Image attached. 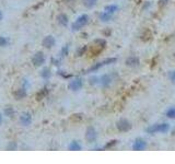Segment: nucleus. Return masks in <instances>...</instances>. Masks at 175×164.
Segmentation results:
<instances>
[{
	"label": "nucleus",
	"mask_w": 175,
	"mask_h": 164,
	"mask_svg": "<svg viewBox=\"0 0 175 164\" xmlns=\"http://www.w3.org/2000/svg\"><path fill=\"white\" fill-rule=\"evenodd\" d=\"M97 80H99V79H97V77H93V78L90 79V83H91V84H95L97 82Z\"/></svg>",
	"instance_id": "obj_30"
},
{
	"label": "nucleus",
	"mask_w": 175,
	"mask_h": 164,
	"mask_svg": "<svg viewBox=\"0 0 175 164\" xmlns=\"http://www.w3.org/2000/svg\"><path fill=\"white\" fill-rule=\"evenodd\" d=\"M118 10V6L117 4H110V6H106L105 7V12H108V13H111V15H113L114 12H116V11Z\"/></svg>",
	"instance_id": "obj_17"
},
{
	"label": "nucleus",
	"mask_w": 175,
	"mask_h": 164,
	"mask_svg": "<svg viewBox=\"0 0 175 164\" xmlns=\"http://www.w3.org/2000/svg\"><path fill=\"white\" fill-rule=\"evenodd\" d=\"M168 2V0H160V6H164Z\"/></svg>",
	"instance_id": "obj_32"
},
{
	"label": "nucleus",
	"mask_w": 175,
	"mask_h": 164,
	"mask_svg": "<svg viewBox=\"0 0 175 164\" xmlns=\"http://www.w3.org/2000/svg\"><path fill=\"white\" fill-rule=\"evenodd\" d=\"M8 44V41L4 37H2V36H0V46L1 47H4V46H6Z\"/></svg>",
	"instance_id": "obj_28"
},
{
	"label": "nucleus",
	"mask_w": 175,
	"mask_h": 164,
	"mask_svg": "<svg viewBox=\"0 0 175 164\" xmlns=\"http://www.w3.org/2000/svg\"><path fill=\"white\" fill-rule=\"evenodd\" d=\"M97 0H83V4L86 6V8H92L97 4Z\"/></svg>",
	"instance_id": "obj_20"
},
{
	"label": "nucleus",
	"mask_w": 175,
	"mask_h": 164,
	"mask_svg": "<svg viewBox=\"0 0 175 164\" xmlns=\"http://www.w3.org/2000/svg\"><path fill=\"white\" fill-rule=\"evenodd\" d=\"M69 149L71 151H79V150H81V147H80V144L77 141H72L70 143V146H69Z\"/></svg>",
	"instance_id": "obj_19"
},
{
	"label": "nucleus",
	"mask_w": 175,
	"mask_h": 164,
	"mask_svg": "<svg viewBox=\"0 0 175 164\" xmlns=\"http://www.w3.org/2000/svg\"><path fill=\"white\" fill-rule=\"evenodd\" d=\"M47 94H48V89H43V90H41L38 93H37V95H36V100L37 101H41V100H43L44 97H47Z\"/></svg>",
	"instance_id": "obj_16"
},
{
	"label": "nucleus",
	"mask_w": 175,
	"mask_h": 164,
	"mask_svg": "<svg viewBox=\"0 0 175 164\" xmlns=\"http://www.w3.org/2000/svg\"><path fill=\"white\" fill-rule=\"evenodd\" d=\"M174 58H175V52H174Z\"/></svg>",
	"instance_id": "obj_35"
},
{
	"label": "nucleus",
	"mask_w": 175,
	"mask_h": 164,
	"mask_svg": "<svg viewBox=\"0 0 175 164\" xmlns=\"http://www.w3.org/2000/svg\"><path fill=\"white\" fill-rule=\"evenodd\" d=\"M165 114H166V116H168V118L174 119L175 118V107H171V108H168Z\"/></svg>",
	"instance_id": "obj_21"
},
{
	"label": "nucleus",
	"mask_w": 175,
	"mask_h": 164,
	"mask_svg": "<svg viewBox=\"0 0 175 164\" xmlns=\"http://www.w3.org/2000/svg\"><path fill=\"white\" fill-rule=\"evenodd\" d=\"M82 119V115L81 114H73L71 116V120L73 121H79V120H81Z\"/></svg>",
	"instance_id": "obj_23"
},
{
	"label": "nucleus",
	"mask_w": 175,
	"mask_h": 164,
	"mask_svg": "<svg viewBox=\"0 0 175 164\" xmlns=\"http://www.w3.org/2000/svg\"><path fill=\"white\" fill-rule=\"evenodd\" d=\"M168 78L172 82H175V70H172V71L168 72Z\"/></svg>",
	"instance_id": "obj_26"
},
{
	"label": "nucleus",
	"mask_w": 175,
	"mask_h": 164,
	"mask_svg": "<svg viewBox=\"0 0 175 164\" xmlns=\"http://www.w3.org/2000/svg\"><path fill=\"white\" fill-rule=\"evenodd\" d=\"M100 19L102 20V21H104V22H107V21H110L112 19V15L111 13H108V12H102L100 15Z\"/></svg>",
	"instance_id": "obj_18"
},
{
	"label": "nucleus",
	"mask_w": 175,
	"mask_h": 164,
	"mask_svg": "<svg viewBox=\"0 0 175 164\" xmlns=\"http://www.w3.org/2000/svg\"><path fill=\"white\" fill-rule=\"evenodd\" d=\"M147 148V142L143 139H137L132 144V150L135 151H142Z\"/></svg>",
	"instance_id": "obj_9"
},
{
	"label": "nucleus",
	"mask_w": 175,
	"mask_h": 164,
	"mask_svg": "<svg viewBox=\"0 0 175 164\" xmlns=\"http://www.w3.org/2000/svg\"><path fill=\"white\" fill-rule=\"evenodd\" d=\"M7 149L10 150V151H13V150H15V149H17V143H15V142H10L9 144H8Z\"/></svg>",
	"instance_id": "obj_25"
},
{
	"label": "nucleus",
	"mask_w": 175,
	"mask_h": 164,
	"mask_svg": "<svg viewBox=\"0 0 175 164\" xmlns=\"http://www.w3.org/2000/svg\"><path fill=\"white\" fill-rule=\"evenodd\" d=\"M68 49H69L68 45H66V46L62 47V49H61V56H62V57H64V56H66V55L68 54Z\"/></svg>",
	"instance_id": "obj_27"
},
{
	"label": "nucleus",
	"mask_w": 175,
	"mask_h": 164,
	"mask_svg": "<svg viewBox=\"0 0 175 164\" xmlns=\"http://www.w3.org/2000/svg\"><path fill=\"white\" fill-rule=\"evenodd\" d=\"M1 20H2V12L0 11V21H1Z\"/></svg>",
	"instance_id": "obj_33"
},
{
	"label": "nucleus",
	"mask_w": 175,
	"mask_h": 164,
	"mask_svg": "<svg viewBox=\"0 0 175 164\" xmlns=\"http://www.w3.org/2000/svg\"><path fill=\"white\" fill-rule=\"evenodd\" d=\"M20 121H21L22 125L24 126L30 125V123L32 121V116H31L30 113H23L21 115V117H20Z\"/></svg>",
	"instance_id": "obj_11"
},
{
	"label": "nucleus",
	"mask_w": 175,
	"mask_h": 164,
	"mask_svg": "<svg viewBox=\"0 0 175 164\" xmlns=\"http://www.w3.org/2000/svg\"><path fill=\"white\" fill-rule=\"evenodd\" d=\"M4 113H6V115H7V116H9V117H12V115H13L15 111H13L11 107H7V108L4 110Z\"/></svg>",
	"instance_id": "obj_24"
},
{
	"label": "nucleus",
	"mask_w": 175,
	"mask_h": 164,
	"mask_svg": "<svg viewBox=\"0 0 175 164\" xmlns=\"http://www.w3.org/2000/svg\"><path fill=\"white\" fill-rule=\"evenodd\" d=\"M117 129L119 131L122 132H126V131H129L130 129H131V123L128 120V119H126V118H122V119H119L117 121Z\"/></svg>",
	"instance_id": "obj_4"
},
{
	"label": "nucleus",
	"mask_w": 175,
	"mask_h": 164,
	"mask_svg": "<svg viewBox=\"0 0 175 164\" xmlns=\"http://www.w3.org/2000/svg\"><path fill=\"white\" fill-rule=\"evenodd\" d=\"M55 45V38H54L53 36H46L45 38L43 39V46L45 48H50V47H53Z\"/></svg>",
	"instance_id": "obj_12"
},
{
	"label": "nucleus",
	"mask_w": 175,
	"mask_h": 164,
	"mask_svg": "<svg viewBox=\"0 0 175 164\" xmlns=\"http://www.w3.org/2000/svg\"><path fill=\"white\" fill-rule=\"evenodd\" d=\"M13 95L15 97L17 100H21V99H23V97H26V92H25L24 89H19V90H17L15 93H13Z\"/></svg>",
	"instance_id": "obj_15"
},
{
	"label": "nucleus",
	"mask_w": 175,
	"mask_h": 164,
	"mask_svg": "<svg viewBox=\"0 0 175 164\" xmlns=\"http://www.w3.org/2000/svg\"><path fill=\"white\" fill-rule=\"evenodd\" d=\"M1 121H2V117H1V115H0V124H1Z\"/></svg>",
	"instance_id": "obj_34"
},
{
	"label": "nucleus",
	"mask_w": 175,
	"mask_h": 164,
	"mask_svg": "<svg viewBox=\"0 0 175 164\" xmlns=\"http://www.w3.org/2000/svg\"><path fill=\"white\" fill-rule=\"evenodd\" d=\"M57 20H58V23L60 25H62V26H66V25L68 24V17L66 15H64V13L58 15Z\"/></svg>",
	"instance_id": "obj_14"
},
{
	"label": "nucleus",
	"mask_w": 175,
	"mask_h": 164,
	"mask_svg": "<svg viewBox=\"0 0 175 164\" xmlns=\"http://www.w3.org/2000/svg\"><path fill=\"white\" fill-rule=\"evenodd\" d=\"M97 138V131H95V129L93 128V127H89V128L86 129V139L88 140V142L92 143L94 142Z\"/></svg>",
	"instance_id": "obj_7"
},
{
	"label": "nucleus",
	"mask_w": 175,
	"mask_h": 164,
	"mask_svg": "<svg viewBox=\"0 0 175 164\" xmlns=\"http://www.w3.org/2000/svg\"><path fill=\"white\" fill-rule=\"evenodd\" d=\"M168 130H170V125L165 124V123H163V124H155V125H152L149 128H147V132H149L151 135L157 134V132L163 134V132H166Z\"/></svg>",
	"instance_id": "obj_2"
},
{
	"label": "nucleus",
	"mask_w": 175,
	"mask_h": 164,
	"mask_svg": "<svg viewBox=\"0 0 175 164\" xmlns=\"http://www.w3.org/2000/svg\"><path fill=\"white\" fill-rule=\"evenodd\" d=\"M115 61H116V58H107V59H105V60L101 61V62H99V64L92 66V67L89 69V72H92V71H95V70H99L100 68H102L103 66H105V65L113 64V62H115Z\"/></svg>",
	"instance_id": "obj_6"
},
{
	"label": "nucleus",
	"mask_w": 175,
	"mask_h": 164,
	"mask_svg": "<svg viewBox=\"0 0 175 164\" xmlns=\"http://www.w3.org/2000/svg\"><path fill=\"white\" fill-rule=\"evenodd\" d=\"M41 75L43 77V78L47 79V78H49V75H50V70L48 69V68H45L43 71H42V73H41Z\"/></svg>",
	"instance_id": "obj_22"
},
{
	"label": "nucleus",
	"mask_w": 175,
	"mask_h": 164,
	"mask_svg": "<svg viewBox=\"0 0 175 164\" xmlns=\"http://www.w3.org/2000/svg\"><path fill=\"white\" fill-rule=\"evenodd\" d=\"M32 62L35 67H41V66H43L44 62H45V56H44V54L42 53V52L36 53L32 58Z\"/></svg>",
	"instance_id": "obj_5"
},
{
	"label": "nucleus",
	"mask_w": 175,
	"mask_h": 164,
	"mask_svg": "<svg viewBox=\"0 0 175 164\" xmlns=\"http://www.w3.org/2000/svg\"><path fill=\"white\" fill-rule=\"evenodd\" d=\"M139 62L140 60L137 56H130V57H128L126 59V65L129 66V67H137L139 65Z\"/></svg>",
	"instance_id": "obj_10"
},
{
	"label": "nucleus",
	"mask_w": 175,
	"mask_h": 164,
	"mask_svg": "<svg viewBox=\"0 0 175 164\" xmlns=\"http://www.w3.org/2000/svg\"><path fill=\"white\" fill-rule=\"evenodd\" d=\"M86 46H83L82 48H81V49L79 50L78 56H82V55H83V53H84V52H86Z\"/></svg>",
	"instance_id": "obj_29"
},
{
	"label": "nucleus",
	"mask_w": 175,
	"mask_h": 164,
	"mask_svg": "<svg viewBox=\"0 0 175 164\" xmlns=\"http://www.w3.org/2000/svg\"><path fill=\"white\" fill-rule=\"evenodd\" d=\"M106 42L104 39H95L90 47V56H97L105 48Z\"/></svg>",
	"instance_id": "obj_1"
},
{
	"label": "nucleus",
	"mask_w": 175,
	"mask_h": 164,
	"mask_svg": "<svg viewBox=\"0 0 175 164\" xmlns=\"http://www.w3.org/2000/svg\"><path fill=\"white\" fill-rule=\"evenodd\" d=\"M82 86H83L82 79L77 78V79H75V80H72V81L69 83V89L72 90V91H78V90H80L82 88Z\"/></svg>",
	"instance_id": "obj_8"
},
{
	"label": "nucleus",
	"mask_w": 175,
	"mask_h": 164,
	"mask_svg": "<svg viewBox=\"0 0 175 164\" xmlns=\"http://www.w3.org/2000/svg\"><path fill=\"white\" fill-rule=\"evenodd\" d=\"M100 82L102 86L106 88V86H108L112 83V77L110 75H103L100 78Z\"/></svg>",
	"instance_id": "obj_13"
},
{
	"label": "nucleus",
	"mask_w": 175,
	"mask_h": 164,
	"mask_svg": "<svg viewBox=\"0 0 175 164\" xmlns=\"http://www.w3.org/2000/svg\"><path fill=\"white\" fill-rule=\"evenodd\" d=\"M115 143H116V141H111V142L108 143V144H106V147H105V148H110V147L114 146Z\"/></svg>",
	"instance_id": "obj_31"
},
{
	"label": "nucleus",
	"mask_w": 175,
	"mask_h": 164,
	"mask_svg": "<svg viewBox=\"0 0 175 164\" xmlns=\"http://www.w3.org/2000/svg\"><path fill=\"white\" fill-rule=\"evenodd\" d=\"M88 22H89V17L86 15H82L76 20V22L72 24L71 28L73 31H78V30L82 29L84 25L88 24Z\"/></svg>",
	"instance_id": "obj_3"
}]
</instances>
